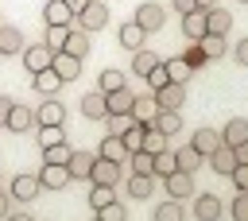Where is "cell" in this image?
I'll return each instance as SVG.
<instances>
[{
  "label": "cell",
  "mask_w": 248,
  "mask_h": 221,
  "mask_svg": "<svg viewBox=\"0 0 248 221\" xmlns=\"http://www.w3.org/2000/svg\"><path fill=\"white\" fill-rule=\"evenodd\" d=\"M19 58H23L27 74H39V70H46V66H50L54 50H50L46 43H31V47H23V50H19Z\"/></svg>",
  "instance_id": "5b68a950"
},
{
  "label": "cell",
  "mask_w": 248,
  "mask_h": 221,
  "mask_svg": "<svg viewBox=\"0 0 248 221\" xmlns=\"http://www.w3.org/2000/svg\"><path fill=\"white\" fill-rule=\"evenodd\" d=\"M66 39H70V23H46L43 43H46L50 50H62V47H66Z\"/></svg>",
  "instance_id": "f546056e"
},
{
  "label": "cell",
  "mask_w": 248,
  "mask_h": 221,
  "mask_svg": "<svg viewBox=\"0 0 248 221\" xmlns=\"http://www.w3.org/2000/svg\"><path fill=\"white\" fill-rule=\"evenodd\" d=\"M81 116H85V120H105V116H108L105 93H93V89H89V93L81 97Z\"/></svg>",
  "instance_id": "d6986e66"
},
{
  "label": "cell",
  "mask_w": 248,
  "mask_h": 221,
  "mask_svg": "<svg viewBox=\"0 0 248 221\" xmlns=\"http://www.w3.org/2000/svg\"><path fill=\"white\" fill-rule=\"evenodd\" d=\"M97 155H105V159H112V163H128V147H124V140H120V136H105Z\"/></svg>",
  "instance_id": "4316f807"
},
{
  "label": "cell",
  "mask_w": 248,
  "mask_h": 221,
  "mask_svg": "<svg viewBox=\"0 0 248 221\" xmlns=\"http://www.w3.org/2000/svg\"><path fill=\"white\" fill-rule=\"evenodd\" d=\"M35 178H39L43 190H66V186H70V171H66V163H43Z\"/></svg>",
  "instance_id": "3957f363"
},
{
  "label": "cell",
  "mask_w": 248,
  "mask_h": 221,
  "mask_svg": "<svg viewBox=\"0 0 248 221\" xmlns=\"http://www.w3.org/2000/svg\"><path fill=\"white\" fill-rule=\"evenodd\" d=\"M50 66H54V74H58L62 81H74V78L81 74V58H74V54H66V50H54Z\"/></svg>",
  "instance_id": "30bf717a"
},
{
  "label": "cell",
  "mask_w": 248,
  "mask_h": 221,
  "mask_svg": "<svg viewBox=\"0 0 248 221\" xmlns=\"http://www.w3.org/2000/svg\"><path fill=\"white\" fill-rule=\"evenodd\" d=\"M174 171H178V159H174V151L163 147V151L155 155V178H167V174H174Z\"/></svg>",
  "instance_id": "74e56055"
},
{
  "label": "cell",
  "mask_w": 248,
  "mask_h": 221,
  "mask_svg": "<svg viewBox=\"0 0 248 221\" xmlns=\"http://www.w3.org/2000/svg\"><path fill=\"white\" fill-rule=\"evenodd\" d=\"M23 31L19 27H12V23H0V54H19L23 50Z\"/></svg>",
  "instance_id": "7402d4cb"
},
{
  "label": "cell",
  "mask_w": 248,
  "mask_h": 221,
  "mask_svg": "<svg viewBox=\"0 0 248 221\" xmlns=\"http://www.w3.org/2000/svg\"><path fill=\"white\" fill-rule=\"evenodd\" d=\"M205 159H209V171H217V174H232V167H236V151H232L229 143H221V147L209 151Z\"/></svg>",
  "instance_id": "5bb4252c"
},
{
  "label": "cell",
  "mask_w": 248,
  "mask_h": 221,
  "mask_svg": "<svg viewBox=\"0 0 248 221\" xmlns=\"http://www.w3.org/2000/svg\"><path fill=\"white\" fill-rule=\"evenodd\" d=\"M205 23H209V35H229L232 31V12L213 4V8H205Z\"/></svg>",
  "instance_id": "4fadbf2b"
},
{
  "label": "cell",
  "mask_w": 248,
  "mask_h": 221,
  "mask_svg": "<svg viewBox=\"0 0 248 221\" xmlns=\"http://www.w3.org/2000/svg\"><path fill=\"white\" fill-rule=\"evenodd\" d=\"M124 74L120 70H101V93H112V89H124Z\"/></svg>",
  "instance_id": "b9f144b4"
},
{
  "label": "cell",
  "mask_w": 248,
  "mask_h": 221,
  "mask_svg": "<svg viewBox=\"0 0 248 221\" xmlns=\"http://www.w3.org/2000/svg\"><path fill=\"white\" fill-rule=\"evenodd\" d=\"M97 217L101 221H128V209H124V202H108L97 209Z\"/></svg>",
  "instance_id": "ee69618b"
},
{
  "label": "cell",
  "mask_w": 248,
  "mask_h": 221,
  "mask_svg": "<svg viewBox=\"0 0 248 221\" xmlns=\"http://www.w3.org/2000/svg\"><path fill=\"white\" fill-rule=\"evenodd\" d=\"M240 4H248V0H240Z\"/></svg>",
  "instance_id": "94428289"
},
{
  "label": "cell",
  "mask_w": 248,
  "mask_h": 221,
  "mask_svg": "<svg viewBox=\"0 0 248 221\" xmlns=\"http://www.w3.org/2000/svg\"><path fill=\"white\" fill-rule=\"evenodd\" d=\"M93 221H101V217H93Z\"/></svg>",
  "instance_id": "91938a15"
},
{
  "label": "cell",
  "mask_w": 248,
  "mask_h": 221,
  "mask_svg": "<svg viewBox=\"0 0 248 221\" xmlns=\"http://www.w3.org/2000/svg\"><path fill=\"white\" fill-rule=\"evenodd\" d=\"M198 47L205 50V58H221L225 54V35H205V39H198Z\"/></svg>",
  "instance_id": "f35d334b"
},
{
  "label": "cell",
  "mask_w": 248,
  "mask_h": 221,
  "mask_svg": "<svg viewBox=\"0 0 248 221\" xmlns=\"http://www.w3.org/2000/svg\"><path fill=\"white\" fill-rule=\"evenodd\" d=\"M93 151H70V159H66V171H70V178H85L89 182V174H93Z\"/></svg>",
  "instance_id": "7c38bea8"
},
{
  "label": "cell",
  "mask_w": 248,
  "mask_h": 221,
  "mask_svg": "<svg viewBox=\"0 0 248 221\" xmlns=\"http://www.w3.org/2000/svg\"><path fill=\"white\" fill-rule=\"evenodd\" d=\"M221 213H225V205L217 194H194V217L198 221H221Z\"/></svg>",
  "instance_id": "8992f818"
},
{
  "label": "cell",
  "mask_w": 248,
  "mask_h": 221,
  "mask_svg": "<svg viewBox=\"0 0 248 221\" xmlns=\"http://www.w3.org/2000/svg\"><path fill=\"white\" fill-rule=\"evenodd\" d=\"M85 4H89V0H66V8H70V12H74V16H78V12H81V8H85Z\"/></svg>",
  "instance_id": "9f6ffc18"
},
{
  "label": "cell",
  "mask_w": 248,
  "mask_h": 221,
  "mask_svg": "<svg viewBox=\"0 0 248 221\" xmlns=\"http://www.w3.org/2000/svg\"><path fill=\"white\" fill-rule=\"evenodd\" d=\"M105 23H108V8H105L101 0H89V4L78 12V27H81V31H89V35H93V31H101Z\"/></svg>",
  "instance_id": "7a4b0ae2"
},
{
  "label": "cell",
  "mask_w": 248,
  "mask_h": 221,
  "mask_svg": "<svg viewBox=\"0 0 248 221\" xmlns=\"http://www.w3.org/2000/svg\"><path fill=\"white\" fill-rule=\"evenodd\" d=\"M89 47H93V35L89 31H81V27H70V39H66V54H74V58H85L89 54Z\"/></svg>",
  "instance_id": "e0dca14e"
},
{
  "label": "cell",
  "mask_w": 248,
  "mask_h": 221,
  "mask_svg": "<svg viewBox=\"0 0 248 221\" xmlns=\"http://www.w3.org/2000/svg\"><path fill=\"white\" fill-rule=\"evenodd\" d=\"M182 35H186L190 43H198V39H205V35H209L205 8H194V12H186V16H182Z\"/></svg>",
  "instance_id": "52a82bcc"
},
{
  "label": "cell",
  "mask_w": 248,
  "mask_h": 221,
  "mask_svg": "<svg viewBox=\"0 0 248 221\" xmlns=\"http://www.w3.org/2000/svg\"><path fill=\"white\" fill-rule=\"evenodd\" d=\"M35 124H39V128H46V124H66V105L54 101V97H46V101L35 109Z\"/></svg>",
  "instance_id": "ba28073f"
},
{
  "label": "cell",
  "mask_w": 248,
  "mask_h": 221,
  "mask_svg": "<svg viewBox=\"0 0 248 221\" xmlns=\"http://www.w3.org/2000/svg\"><path fill=\"white\" fill-rule=\"evenodd\" d=\"M105 124H108V136H124V132L136 124V116H132V112H124V116H105Z\"/></svg>",
  "instance_id": "7bdbcfd3"
},
{
  "label": "cell",
  "mask_w": 248,
  "mask_h": 221,
  "mask_svg": "<svg viewBox=\"0 0 248 221\" xmlns=\"http://www.w3.org/2000/svg\"><path fill=\"white\" fill-rule=\"evenodd\" d=\"M155 112H159V101H155V93H143V97H136V105H132V116H136V120H155Z\"/></svg>",
  "instance_id": "1f68e13d"
},
{
  "label": "cell",
  "mask_w": 248,
  "mask_h": 221,
  "mask_svg": "<svg viewBox=\"0 0 248 221\" xmlns=\"http://www.w3.org/2000/svg\"><path fill=\"white\" fill-rule=\"evenodd\" d=\"M244 194H248V190H244Z\"/></svg>",
  "instance_id": "6125c7cd"
},
{
  "label": "cell",
  "mask_w": 248,
  "mask_h": 221,
  "mask_svg": "<svg viewBox=\"0 0 248 221\" xmlns=\"http://www.w3.org/2000/svg\"><path fill=\"white\" fill-rule=\"evenodd\" d=\"M105 105H108V116H124V112H132V105H136V93L124 85V89H112V93H105Z\"/></svg>",
  "instance_id": "8fae6325"
},
{
  "label": "cell",
  "mask_w": 248,
  "mask_h": 221,
  "mask_svg": "<svg viewBox=\"0 0 248 221\" xmlns=\"http://www.w3.org/2000/svg\"><path fill=\"white\" fill-rule=\"evenodd\" d=\"M8 213H12V194H4V190H0V221H4Z\"/></svg>",
  "instance_id": "f5cc1de1"
},
{
  "label": "cell",
  "mask_w": 248,
  "mask_h": 221,
  "mask_svg": "<svg viewBox=\"0 0 248 221\" xmlns=\"http://www.w3.org/2000/svg\"><path fill=\"white\" fill-rule=\"evenodd\" d=\"M151 221H186V209H182V202H178V198H167V202H159V205H155Z\"/></svg>",
  "instance_id": "d4e9b609"
},
{
  "label": "cell",
  "mask_w": 248,
  "mask_h": 221,
  "mask_svg": "<svg viewBox=\"0 0 248 221\" xmlns=\"http://www.w3.org/2000/svg\"><path fill=\"white\" fill-rule=\"evenodd\" d=\"M221 143H229V147L248 143V120H244V116H232V120L225 124V132H221Z\"/></svg>",
  "instance_id": "44dd1931"
},
{
  "label": "cell",
  "mask_w": 248,
  "mask_h": 221,
  "mask_svg": "<svg viewBox=\"0 0 248 221\" xmlns=\"http://www.w3.org/2000/svg\"><path fill=\"white\" fill-rule=\"evenodd\" d=\"M4 221H35V217H31V213H8Z\"/></svg>",
  "instance_id": "6f0895ef"
},
{
  "label": "cell",
  "mask_w": 248,
  "mask_h": 221,
  "mask_svg": "<svg viewBox=\"0 0 248 221\" xmlns=\"http://www.w3.org/2000/svg\"><path fill=\"white\" fill-rule=\"evenodd\" d=\"M190 143H194L202 155H209V151H217V147H221V136H217L213 128H198V132L190 136Z\"/></svg>",
  "instance_id": "f1b7e54d"
},
{
  "label": "cell",
  "mask_w": 248,
  "mask_h": 221,
  "mask_svg": "<svg viewBox=\"0 0 248 221\" xmlns=\"http://www.w3.org/2000/svg\"><path fill=\"white\" fill-rule=\"evenodd\" d=\"M163 182H167V194H170V198H194V174L174 171V174H167Z\"/></svg>",
  "instance_id": "9a60e30c"
},
{
  "label": "cell",
  "mask_w": 248,
  "mask_h": 221,
  "mask_svg": "<svg viewBox=\"0 0 248 221\" xmlns=\"http://www.w3.org/2000/svg\"><path fill=\"white\" fill-rule=\"evenodd\" d=\"M163 66H167V78H170V81H182V85H186V81H190V74H194V66H190L182 54H178V58H167Z\"/></svg>",
  "instance_id": "4dcf8cb0"
},
{
  "label": "cell",
  "mask_w": 248,
  "mask_h": 221,
  "mask_svg": "<svg viewBox=\"0 0 248 221\" xmlns=\"http://www.w3.org/2000/svg\"><path fill=\"white\" fill-rule=\"evenodd\" d=\"M213 4H217V0H198V8H213Z\"/></svg>",
  "instance_id": "680465c9"
},
{
  "label": "cell",
  "mask_w": 248,
  "mask_h": 221,
  "mask_svg": "<svg viewBox=\"0 0 248 221\" xmlns=\"http://www.w3.org/2000/svg\"><path fill=\"white\" fill-rule=\"evenodd\" d=\"M43 16H46V23H70L74 19V12L66 8V0H46L43 4Z\"/></svg>",
  "instance_id": "d6a6232c"
},
{
  "label": "cell",
  "mask_w": 248,
  "mask_h": 221,
  "mask_svg": "<svg viewBox=\"0 0 248 221\" xmlns=\"http://www.w3.org/2000/svg\"><path fill=\"white\" fill-rule=\"evenodd\" d=\"M70 151H74V147H70L66 140H62V143H50V147H43V163H66Z\"/></svg>",
  "instance_id": "ab89813d"
},
{
  "label": "cell",
  "mask_w": 248,
  "mask_h": 221,
  "mask_svg": "<svg viewBox=\"0 0 248 221\" xmlns=\"http://www.w3.org/2000/svg\"><path fill=\"white\" fill-rule=\"evenodd\" d=\"M232 221H248V194L240 190V198L232 202Z\"/></svg>",
  "instance_id": "c3c4849f"
},
{
  "label": "cell",
  "mask_w": 248,
  "mask_h": 221,
  "mask_svg": "<svg viewBox=\"0 0 248 221\" xmlns=\"http://www.w3.org/2000/svg\"><path fill=\"white\" fill-rule=\"evenodd\" d=\"M163 147H167V136H163V132H159V128H155L151 120H147V132H143V151H151V155H159Z\"/></svg>",
  "instance_id": "8d00e7d4"
},
{
  "label": "cell",
  "mask_w": 248,
  "mask_h": 221,
  "mask_svg": "<svg viewBox=\"0 0 248 221\" xmlns=\"http://www.w3.org/2000/svg\"><path fill=\"white\" fill-rule=\"evenodd\" d=\"M182 58H186V62H190V66H202V62H205V50H202V47H198V43H190V47H186V54H182Z\"/></svg>",
  "instance_id": "681fc988"
},
{
  "label": "cell",
  "mask_w": 248,
  "mask_h": 221,
  "mask_svg": "<svg viewBox=\"0 0 248 221\" xmlns=\"http://www.w3.org/2000/svg\"><path fill=\"white\" fill-rule=\"evenodd\" d=\"M155 194V174H128V198H151Z\"/></svg>",
  "instance_id": "cb8c5ba5"
},
{
  "label": "cell",
  "mask_w": 248,
  "mask_h": 221,
  "mask_svg": "<svg viewBox=\"0 0 248 221\" xmlns=\"http://www.w3.org/2000/svg\"><path fill=\"white\" fill-rule=\"evenodd\" d=\"M174 8L186 16V12H194V8H198V0H174Z\"/></svg>",
  "instance_id": "db71d44e"
},
{
  "label": "cell",
  "mask_w": 248,
  "mask_h": 221,
  "mask_svg": "<svg viewBox=\"0 0 248 221\" xmlns=\"http://www.w3.org/2000/svg\"><path fill=\"white\" fill-rule=\"evenodd\" d=\"M232 182H236V190H248V163H236L232 167V174H229Z\"/></svg>",
  "instance_id": "7dc6e473"
},
{
  "label": "cell",
  "mask_w": 248,
  "mask_h": 221,
  "mask_svg": "<svg viewBox=\"0 0 248 221\" xmlns=\"http://www.w3.org/2000/svg\"><path fill=\"white\" fill-rule=\"evenodd\" d=\"M108 202H116V186H93V190H89V205H93V209H101V205H108Z\"/></svg>",
  "instance_id": "60d3db41"
},
{
  "label": "cell",
  "mask_w": 248,
  "mask_h": 221,
  "mask_svg": "<svg viewBox=\"0 0 248 221\" xmlns=\"http://www.w3.org/2000/svg\"><path fill=\"white\" fill-rule=\"evenodd\" d=\"M232 54H236V62H240V66H248V35H244V39L232 47Z\"/></svg>",
  "instance_id": "f907efd6"
},
{
  "label": "cell",
  "mask_w": 248,
  "mask_h": 221,
  "mask_svg": "<svg viewBox=\"0 0 248 221\" xmlns=\"http://www.w3.org/2000/svg\"><path fill=\"white\" fill-rule=\"evenodd\" d=\"M143 132H147V120H136V124H132V128L120 136V140H124V147H128V155L143 147Z\"/></svg>",
  "instance_id": "e575fe53"
},
{
  "label": "cell",
  "mask_w": 248,
  "mask_h": 221,
  "mask_svg": "<svg viewBox=\"0 0 248 221\" xmlns=\"http://www.w3.org/2000/svg\"><path fill=\"white\" fill-rule=\"evenodd\" d=\"M136 23L151 35V31H163V23H167V12H163V4H155V0H147V4H140L136 8Z\"/></svg>",
  "instance_id": "277c9868"
},
{
  "label": "cell",
  "mask_w": 248,
  "mask_h": 221,
  "mask_svg": "<svg viewBox=\"0 0 248 221\" xmlns=\"http://www.w3.org/2000/svg\"><path fill=\"white\" fill-rule=\"evenodd\" d=\"M143 39H147V31H143L136 19H132V23H124V27H120V35H116V43H120L124 50H132V54L143 47Z\"/></svg>",
  "instance_id": "2e32d148"
},
{
  "label": "cell",
  "mask_w": 248,
  "mask_h": 221,
  "mask_svg": "<svg viewBox=\"0 0 248 221\" xmlns=\"http://www.w3.org/2000/svg\"><path fill=\"white\" fill-rule=\"evenodd\" d=\"M174 159H178V171L194 174V171L202 167V159H205V155H202V151H198L194 143H186V147H178V151H174Z\"/></svg>",
  "instance_id": "83f0119b"
},
{
  "label": "cell",
  "mask_w": 248,
  "mask_h": 221,
  "mask_svg": "<svg viewBox=\"0 0 248 221\" xmlns=\"http://www.w3.org/2000/svg\"><path fill=\"white\" fill-rule=\"evenodd\" d=\"M62 85V78L54 74V66H46V70H39V74H31V89L35 93H43V97H54V89Z\"/></svg>",
  "instance_id": "ac0fdd59"
},
{
  "label": "cell",
  "mask_w": 248,
  "mask_h": 221,
  "mask_svg": "<svg viewBox=\"0 0 248 221\" xmlns=\"http://www.w3.org/2000/svg\"><path fill=\"white\" fill-rule=\"evenodd\" d=\"M120 174H124V163H112V159L97 155V159H93V174H89V182H93V186H116Z\"/></svg>",
  "instance_id": "6da1fadb"
},
{
  "label": "cell",
  "mask_w": 248,
  "mask_h": 221,
  "mask_svg": "<svg viewBox=\"0 0 248 221\" xmlns=\"http://www.w3.org/2000/svg\"><path fill=\"white\" fill-rule=\"evenodd\" d=\"M35 124V112L27 109V105H12V112H8V124L4 128H12V132H27Z\"/></svg>",
  "instance_id": "484cf974"
},
{
  "label": "cell",
  "mask_w": 248,
  "mask_h": 221,
  "mask_svg": "<svg viewBox=\"0 0 248 221\" xmlns=\"http://www.w3.org/2000/svg\"><path fill=\"white\" fill-rule=\"evenodd\" d=\"M39 190H43V186H39V178H31V174H16V178H12V202H31Z\"/></svg>",
  "instance_id": "ffe728a7"
},
{
  "label": "cell",
  "mask_w": 248,
  "mask_h": 221,
  "mask_svg": "<svg viewBox=\"0 0 248 221\" xmlns=\"http://www.w3.org/2000/svg\"><path fill=\"white\" fill-rule=\"evenodd\" d=\"M12 105H16V101H12L8 93H0V124H8V112H12Z\"/></svg>",
  "instance_id": "816d5d0a"
},
{
  "label": "cell",
  "mask_w": 248,
  "mask_h": 221,
  "mask_svg": "<svg viewBox=\"0 0 248 221\" xmlns=\"http://www.w3.org/2000/svg\"><path fill=\"white\" fill-rule=\"evenodd\" d=\"M143 81H147V85H151V93H155V89H159V85H167V81H170V78H167V66H163V62H159V66H155V70H151V74H147V78H143Z\"/></svg>",
  "instance_id": "bcb514c9"
},
{
  "label": "cell",
  "mask_w": 248,
  "mask_h": 221,
  "mask_svg": "<svg viewBox=\"0 0 248 221\" xmlns=\"http://www.w3.org/2000/svg\"><path fill=\"white\" fill-rule=\"evenodd\" d=\"M236 151V163H248V143H240V147H232Z\"/></svg>",
  "instance_id": "11a10c76"
},
{
  "label": "cell",
  "mask_w": 248,
  "mask_h": 221,
  "mask_svg": "<svg viewBox=\"0 0 248 221\" xmlns=\"http://www.w3.org/2000/svg\"><path fill=\"white\" fill-rule=\"evenodd\" d=\"M128 163H132V171H136V174H155V155H151V151H143V147H140V151H132V155H128Z\"/></svg>",
  "instance_id": "d590c367"
},
{
  "label": "cell",
  "mask_w": 248,
  "mask_h": 221,
  "mask_svg": "<svg viewBox=\"0 0 248 221\" xmlns=\"http://www.w3.org/2000/svg\"><path fill=\"white\" fill-rule=\"evenodd\" d=\"M151 124H155L163 136H178V132H182V116H178V109H159Z\"/></svg>",
  "instance_id": "603a6c76"
},
{
  "label": "cell",
  "mask_w": 248,
  "mask_h": 221,
  "mask_svg": "<svg viewBox=\"0 0 248 221\" xmlns=\"http://www.w3.org/2000/svg\"><path fill=\"white\" fill-rule=\"evenodd\" d=\"M66 136H62V124H46V128H39V147H50V143H62Z\"/></svg>",
  "instance_id": "f6af8a7d"
},
{
  "label": "cell",
  "mask_w": 248,
  "mask_h": 221,
  "mask_svg": "<svg viewBox=\"0 0 248 221\" xmlns=\"http://www.w3.org/2000/svg\"><path fill=\"white\" fill-rule=\"evenodd\" d=\"M155 66H159V58H155L151 50H143V47H140V50L132 54V74H140V78H147V74H151Z\"/></svg>",
  "instance_id": "836d02e7"
},
{
  "label": "cell",
  "mask_w": 248,
  "mask_h": 221,
  "mask_svg": "<svg viewBox=\"0 0 248 221\" xmlns=\"http://www.w3.org/2000/svg\"><path fill=\"white\" fill-rule=\"evenodd\" d=\"M155 101H159V109H178V105H186V85L182 81H167V85L155 89Z\"/></svg>",
  "instance_id": "9c48e42d"
}]
</instances>
